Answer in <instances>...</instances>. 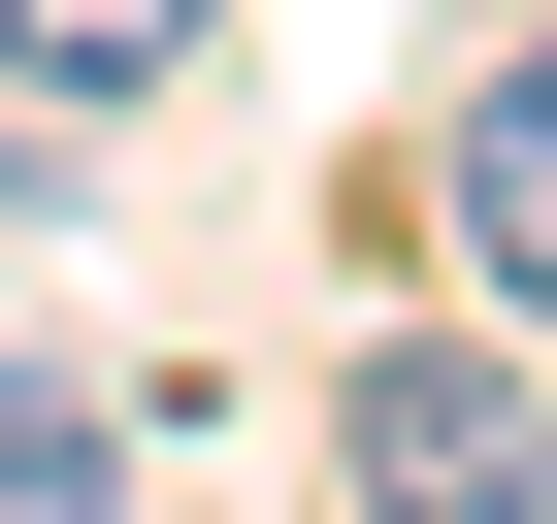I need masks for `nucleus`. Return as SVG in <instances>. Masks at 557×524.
Here are the masks:
<instances>
[{
  "instance_id": "nucleus-1",
  "label": "nucleus",
  "mask_w": 557,
  "mask_h": 524,
  "mask_svg": "<svg viewBox=\"0 0 557 524\" xmlns=\"http://www.w3.org/2000/svg\"><path fill=\"white\" fill-rule=\"evenodd\" d=\"M329 491H361V524H557V394H524L492 328H394V361L329 394Z\"/></svg>"
},
{
  "instance_id": "nucleus-2",
  "label": "nucleus",
  "mask_w": 557,
  "mask_h": 524,
  "mask_svg": "<svg viewBox=\"0 0 557 524\" xmlns=\"http://www.w3.org/2000/svg\"><path fill=\"white\" fill-rule=\"evenodd\" d=\"M459 262H492V296H557V66L459 99Z\"/></svg>"
},
{
  "instance_id": "nucleus-3",
  "label": "nucleus",
  "mask_w": 557,
  "mask_h": 524,
  "mask_svg": "<svg viewBox=\"0 0 557 524\" xmlns=\"http://www.w3.org/2000/svg\"><path fill=\"white\" fill-rule=\"evenodd\" d=\"M0 66H34V99H164V66H197V0H0Z\"/></svg>"
},
{
  "instance_id": "nucleus-4",
  "label": "nucleus",
  "mask_w": 557,
  "mask_h": 524,
  "mask_svg": "<svg viewBox=\"0 0 557 524\" xmlns=\"http://www.w3.org/2000/svg\"><path fill=\"white\" fill-rule=\"evenodd\" d=\"M99 491H132V426H99L66 361H0V524H99Z\"/></svg>"
}]
</instances>
